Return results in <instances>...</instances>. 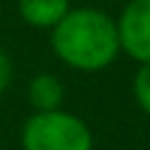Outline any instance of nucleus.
I'll return each mask as SVG.
<instances>
[{
	"mask_svg": "<svg viewBox=\"0 0 150 150\" xmlns=\"http://www.w3.org/2000/svg\"><path fill=\"white\" fill-rule=\"evenodd\" d=\"M53 53L65 65L83 73H98L108 68L120 53L115 20L93 8L70 10L53 28Z\"/></svg>",
	"mask_w": 150,
	"mask_h": 150,
	"instance_id": "obj_1",
	"label": "nucleus"
},
{
	"mask_svg": "<svg viewBox=\"0 0 150 150\" xmlns=\"http://www.w3.org/2000/svg\"><path fill=\"white\" fill-rule=\"evenodd\" d=\"M23 150H93V133L73 112H33L20 133Z\"/></svg>",
	"mask_w": 150,
	"mask_h": 150,
	"instance_id": "obj_2",
	"label": "nucleus"
},
{
	"mask_svg": "<svg viewBox=\"0 0 150 150\" xmlns=\"http://www.w3.org/2000/svg\"><path fill=\"white\" fill-rule=\"evenodd\" d=\"M115 28L120 50H125L140 65L150 63V0H130Z\"/></svg>",
	"mask_w": 150,
	"mask_h": 150,
	"instance_id": "obj_3",
	"label": "nucleus"
},
{
	"mask_svg": "<svg viewBox=\"0 0 150 150\" xmlns=\"http://www.w3.org/2000/svg\"><path fill=\"white\" fill-rule=\"evenodd\" d=\"M18 10L28 25L53 30L70 13V0H18Z\"/></svg>",
	"mask_w": 150,
	"mask_h": 150,
	"instance_id": "obj_4",
	"label": "nucleus"
},
{
	"mask_svg": "<svg viewBox=\"0 0 150 150\" xmlns=\"http://www.w3.org/2000/svg\"><path fill=\"white\" fill-rule=\"evenodd\" d=\"M28 100L35 108V112H53L60 110L65 100V88L63 83L50 73H40L35 75L28 85Z\"/></svg>",
	"mask_w": 150,
	"mask_h": 150,
	"instance_id": "obj_5",
	"label": "nucleus"
},
{
	"mask_svg": "<svg viewBox=\"0 0 150 150\" xmlns=\"http://www.w3.org/2000/svg\"><path fill=\"white\" fill-rule=\"evenodd\" d=\"M133 95L140 110L150 115V63H143L133 78Z\"/></svg>",
	"mask_w": 150,
	"mask_h": 150,
	"instance_id": "obj_6",
	"label": "nucleus"
},
{
	"mask_svg": "<svg viewBox=\"0 0 150 150\" xmlns=\"http://www.w3.org/2000/svg\"><path fill=\"white\" fill-rule=\"evenodd\" d=\"M10 80H13V63H10V58H8V53L0 48V95L8 90Z\"/></svg>",
	"mask_w": 150,
	"mask_h": 150,
	"instance_id": "obj_7",
	"label": "nucleus"
}]
</instances>
